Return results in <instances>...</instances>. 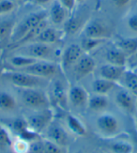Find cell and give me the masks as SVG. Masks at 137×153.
<instances>
[{"instance_id": "b9f144b4", "label": "cell", "mask_w": 137, "mask_h": 153, "mask_svg": "<svg viewBox=\"0 0 137 153\" xmlns=\"http://www.w3.org/2000/svg\"><path fill=\"white\" fill-rule=\"evenodd\" d=\"M74 153H84L83 151H81V150H78V151H75Z\"/></svg>"}, {"instance_id": "ab89813d", "label": "cell", "mask_w": 137, "mask_h": 153, "mask_svg": "<svg viewBox=\"0 0 137 153\" xmlns=\"http://www.w3.org/2000/svg\"><path fill=\"white\" fill-rule=\"evenodd\" d=\"M12 1H14L15 3H17L19 6H20L21 4H24V3H25L27 1V0H12Z\"/></svg>"}, {"instance_id": "5bb4252c", "label": "cell", "mask_w": 137, "mask_h": 153, "mask_svg": "<svg viewBox=\"0 0 137 153\" xmlns=\"http://www.w3.org/2000/svg\"><path fill=\"white\" fill-rule=\"evenodd\" d=\"M45 138L56 143V145L66 149L70 144V134L59 122L55 121V119L44 131Z\"/></svg>"}, {"instance_id": "7402d4cb", "label": "cell", "mask_w": 137, "mask_h": 153, "mask_svg": "<svg viewBox=\"0 0 137 153\" xmlns=\"http://www.w3.org/2000/svg\"><path fill=\"white\" fill-rule=\"evenodd\" d=\"M110 105V99L108 95H101L92 93L89 94L87 110L96 114H101L102 112H105Z\"/></svg>"}, {"instance_id": "ba28073f", "label": "cell", "mask_w": 137, "mask_h": 153, "mask_svg": "<svg viewBox=\"0 0 137 153\" xmlns=\"http://www.w3.org/2000/svg\"><path fill=\"white\" fill-rule=\"evenodd\" d=\"M18 71H23L27 74L47 80H51L60 74H64L59 63L47 60H37L27 68Z\"/></svg>"}, {"instance_id": "603a6c76", "label": "cell", "mask_w": 137, "mask_h": 153, "mask_svg": "<svg viewBox=\"0 0 137 153\" xmlns=\"http://www.w3.org/2000/svg\"><path fill=\"white\" fill-rule=\"evenodd\" d=\"M19 105L18 97L8 90H0V111L10 114L17 110Z\"/></svg>"}, {"instance_id": "83f0119b", "label": "cell", "mask_w": 137, "mask_h": 153, "mask_svg": "<svg viewBox=\"0 0 137 153\" xmlns=\"http://www.w3.org/2000/svg\"><path fill=\"white\" fill-rule=\"evenodd\" d=\"M119 85L124 86L126 89L137 97V72L126 69L119 82Z\"/></svg>"}, {"instance_id": "9a60e30c", "label": "cell", "mask_w": 137, "mask_h": 153, "mask_svg": "<svg viewBox=\"0 0 137 153\" xmlns=\"http://www.w3.org/2000/svg\"><path fill=\"white\" fill-rule=\"evenodd\" d=\"M70 16V12L57 1L54 0L47 8V18L50 25L56 27L63 28L68 19Z\"/></svg>"}, {"instance_id": "5b68a950", "label": "cell", "mask_w": 137, "mask_h": 153, "mask_svg": "<svg viewBox=\"0 0 137 153\" xmlns=\"http://www.w3.org/2000/svg\"><path fill=\"white\" fill-rule=\"evenodd\" d=\"M95 128L97 134L103 139L116 138L122 134L120 119L107 111L98 114L95 119Z\"/></svg>"}, {"instance_id": "4fadbf2b", "label": "cell", "mask_w": 137, "mask_h": 153, "mask_svg": "<svg viewBox=\"0 0 137 153\" xmlns=\"http://www.w3.org/2000/svg\"><path fill=\"white\" fill-rule=\"evenodd\" d=\"M89 93L81 85L73 83L70 84L68 91L69 108L71 107L78 111L87 110Z\"/></svg>"}, {"instance_id": "2e32d148", "label": "cell", "mask_w": 137, "mask_h": 153, "mask_svg": "<svg viewBox=\"0 0 137 153\" xmlns=\"http://www.w3.org/2000/svg\"><path fill=\"white\" fill-rule=\"evenodd\" d=\"M126 67L123 66H117L114 64H110L104 62L103 64L100 65L99 67L96 68L97 76L103 79L113 81L117 84H119L120 80L126 71Z\"/></svg>"}, {"instance_id": "e0dca14e", "label": "cell", "mask_w": 137, "mask_h": 153, "mask_svg": "<svg viewBox=\"0 0 137 153\" xmlns=\"http://www.w3.org/2000/svg\"><path fill=\"white\" fill-rule=\"evenodd\" d=\"M65 37H66V35H65L63 28L49 25L38 35V37L33 42L49 44H59Z\"/></svg>"}, {"instance_id": "d590c367", "label": "cell", "mask_w": 137, "mask_h": 153, "mask_svg": "<svg viewBox=\"0 0 137 153\" xmlns=\"http://www.w3.org/2000/svg\"><path fill=\"white\" fill-rule=\"evenodd\" d=\"M126 68L132 71L137 70V52H135L134 54L128 56Z\"/></svg>"}, {"instance_id": "6da1fadb", "label": "cell", "mask_w": 137, "mask_h": 153, "mask_svg": "<svg viewBox=\"0 0 137 153\" xmlns=\"http://www.w3.org/2000/svg\"><path fill=\"white\" fill-rule=\"evenodd\" d=\"M12 52L32 57L37 60H47L59 63L62 48L59 44L32 42L12 49Z\"/></svg>"}, {"instance_id": "4316f807", "label": "cell", "mask_w": 137, "mask_h": 153, "mask_svg": "<svg viewBox=\"0 0 137 153\" xmlns=\"http://www.w3.org/2000/svg\"><path fill=\"white\" fill-rule=\"evenodd\" d=\"M108 42H109L108 39L81 37V41L79 43L84 53H87V54H92L93 52L99 50L103 45H105Z\"/></svg>"}, {"instance_id": "ee69618b", "label": "cell", "mask_w": 137, "mask_h": 153, "mask_svg": "<svg viewBox=\"0 0 137 153\" xmlns=\"http://www.w3.org/2000/svg\"><path fill=\"white\" fill-rule=\"evenodd\" d=\"M0 56H1V52H0Z\"/></svg>"}, {"instance_id": "7bdbcfd3", "label": "cell", "mask_w": 137, "mask_h": 153, "mask_svg": "<svg viewBox=\"0 0 137 153\" xmlns=\"http://www.w3.org/2000/svg\"><path fill=\"white\" fill-rule=\"evenodd\" d=\"M134 71H135V72H137V70H134Z\"/></svg>"}, {"instance_id": "484cf974", "label": "cell", "mask_w": 137, "mask_h": 153, "mask_svg": "<svg viewBox=\"0 0 137 153\" xmlns=\"http://www.w3.org/2000/svg\"><path fill=\"white\" fill-rule=\"evenodd\" d=\"M113 43L125 53L127 56L137 52V37L119 36L114 39Z\"/></svg>"}, {"instance_id": "52a82bcc", "label": "cell", "mask_w": 137, "mask_h": 153, "mask_svg": "<svg viewBox=\"0 0 137 153\" xmlns=\"http://www.w3.org/2000/svg\"><path fill=\"white\" fill-rule=\"evenodd\" d=\"M80 35L81 37L110 41L113 36V30L110 24L105 20L97 17H90L83 27Z\"/></svg>"}, {"instance_id": "ffe728a7", "label": "cell", "mask_w": 137, "mask_h": 153, "mask_svg": "<svg viewBox=\"0 0 137 153\" xmlns=\"http://www.w3.org/2000/svg\"><path fill=\"white\" fill-rule=\"evenodd\" d=\"M104 62L114 64L117 66H123L126 67L127 63V55L122 52L117 46H116L113 42L106 48L105 52L103 54Z\"/></svg>"}, {"instance_id": "60d3db41", "label": "cell", "mask_w": 137, "mask_h": 153, "mask_svg": "<svg viewBox=\"0 0 137 153\" xmlns=\"http://www.w3.org/2000/svg\"><path fill=\"white\" fill-rule=\"evenodd\" d=\"M88 0H76V3H77V6L78 5H82V4H84L87 3Z\"/></svg>"}, {"instance_id": "8d00e7d4", "label": "cell", "mask_w": 137, "mask_h": 153, "mask_svg": "<svg viewBox=\"0 0 137 153\" xmlns=\"http://www.w3.org/2000/svg\"><path fill=\"white\" fill-rule=\"evenodd\" d=\"M64 8H66L70 13L73 12L75 8L77 7V3H76V0H57Z\"/></svg>"}, {"instance_id": "44dd1931", "label": "cell", "mask_w": 137, "mask_h": 153, "mask_svg": "<svg viewBox=\"0 0 137 153\" xmlns=\"http://www.w3.org/2000/svg\"><path fill=\"white\" fill-rule=\"evenodd\" d=\"M16 22L17 18L15 13L0 16V43L10 42Z\"/></svg>"}, {"instance_id": "f546056e", "label": "cell", "mask_w": 137, "mask_h": 153, "mask_svg": "<svg viewBox=\"0 0 137 153\" xmlns=\"http://www.w3.org/2000/svg\"><path fill=\"white\" fill-rule=\"evenodd\" d=\"M13 138L11 136L10 130L3 124H0V151H7L11 149Z\"/></svg>"}, {"instance_id": "277c9868", "label": "cell", "mask_w": 137, "mask_h": 153, "mask_svg": "<svg viewBox=\"0 0 137 153\" xmlns=\"http://www.w3.org/2000/svg\"><path fill=\"white\" fill-rule=\"evenodd\" d=\"M18 100L29 111H39L51 108L47 92L43 88H17Z\"/></svg>"}, {"instance_id": "ac0fdd59", "label": "cell", "mask_w": 137, "mask_h": 153, "mask_svg": "<svg viewBox=\"0 0 137 153\" xmlns=\"http://www.w3.org/2000/svg\"><path fill=\"white\" fill-rule=\"evenodd\" d=\"M65 125L70 134L78 137H86L87 135V126L73 113H67L65 117Z\"/></svg>"}, {"instance_id": "8992f818", "label": "cell", "mask_w": 137, "mask_h": 153, "mask_svg": "<svg viewBox=\"0 0 137 153\" xmlns=\"http://www.w3.org/2000/svg\"><path fill=\"white\" fill-rule=\"evenodd\" d=\"M62 75L65 74H60L50 80L48 84L49 91L47 92V94L50 102H54L56 106L63 111H68V91L70 84L65 83V81L61 78Z\"/></svg>"}, {"instance_id": "7c38bea8", "label": "cell", "mask_w": 137, "mask_h": 153, "mask_svg": "<svg viewBox=\"0 0 137 153\" xmlns=\"http://www.w3.org/2000/svg\"><path fill=\"white\" fill-rule=\"evenodd\" d=\"M84 54L79 42H73L68 44L66 47L62 48L59 65L63 74L66 75L67 72L79 60L80 57Z\"/></svg>"}, {"instance_id": "836d02e7", "label": "cell", "mask_w": 137, "mask_h": 153, "mask_svg": "<svg viewBox=\"0 0 137 153\" xmlns=\"http://www.w3.org/2000/svg\"><path fill=\"white\" fill-rule=\"evenodd\" d=\"M44 152V143L43 137H40L29 143V148L27 153H43Z\"/></svg>"}, {"instance_id": "f35d334b", "label": "cell", "mask_w": 137, "mask_h": 153, "mask_svg": "<svg viewBox=\"0 0 137 153\" xmlns=\"http://www.w3.org/2000/svg\"><path fill=\"white\" fill-rule=\"evenodd\" d=\"M133 117H134V124H135V128L137 130V106H136V110H135V112H134V114H133Z\"/></svg>"}, {"instance_id": "1f68e13d", "label": "cell", "mask_w": 137, "mask_h": 153, "mask_svg": "<svg viewBox=\"0 0 137 153\" xmlns=\"http://www.w3.org/2000/svg\"><path fill=\"white\" fill-rule=\"evenodd\" d=\"M29 143L30 142L24 140V139L16 136V138L13 139V142H12L11 149L14 151V153H27Z\"/></svg>"}, {"instance_id": "d6986e66", "label": "cell", "mask_w": 137, "mask_h": 153, "mask_svg": "<svg viewBox=\"0 0 137 153\" xmlns=\"http://www.w3.org/2000/svg\"><path fill=\"white\" fill-rule=\"evenodd\" d=\"M108 142L104 146L105 153H133V145L125 139H118L117 137L112 139H105Z\"/></svg>"}, {"instance_id": "3957f363", "label": "cell", "mask_w": 137, "mask_h": 153, "mask_svg": "<svg viewBox=\"0 0 137 153\" xmlns=\"http://www.w3.org/2000/svg\"><path fill=\"white\" fill-rule=\"evenodd\" d=\"M2 77L16 88H43L48 85L50 80L43 79L27 74L23 71L6 68L1 74Z\"/></svg>"}, {"instance_id": "74e56055", "label": "cell", "mask_w": 137, "mask_h": 153, "mask_svg": "<svg viewBox=\"0 0 137 153\" xmlns=\"http://www.w3.org/2000/svg\"><path fill=\"white\" fill-rule=\"evenodd\" d=\"M29 1H30V3L38 7V8L47 9L54 0H29Z\"/></svg>"}, {"instance_id": "d6a6232c", "label": "cell", "mask_w": 137, "mask_h": 153, "mask_svg": "<svg viewBox=\"0 0 137 153\" xmlns=\"http://www.w3.org/2000/svg\"><path fill=\"white\" fill-rule=\"evenodd\" d=\"M44 152L43 153H64V148L56 145V143L50 141L49 139L43 137Z\"/></svg>"}, {"instance_id": "cb8c5ba5", "label": "cell", "mask_w": 137, "mask_h": 153, "mask_svg": "<svg viewBox=\"0 0 137 153\" xmlns=\"http://www.w3.org/2000/svg\"><path fill=\"white\" fill-rule=\"evenodd\" d=\"M37 61V59H34L32 57L24 56L21 54H17V53L11 52L10 55L6 59L8 66L7 69H11V70H23L24 68H27L28 66L32 65Z\"/></svg>"}, {"instance_id": "9c48e42d", "label": "cell", "mask_w": 137, "mask_h": 153, "mask_svg": "<svg viewBox=\"0 0 137 153\" xmlns=\"http://www.w3.org/2000/svg\"><path fill=\"white\" fill-rule=\"evenodd\" d=\"M54 112L51 108L39 110V111H30L28 115L24 117L28 127L30 130L35 131L38 134H41L54 120Z\"/></svg>"}, {"instance_id": "f1b7e54d", "label": "cell", "mask_w": 137, "mask_h": 153, "mask_svg": "<svg viewBox=\"0 0 137 153\" xmlns=\"http://www.w3.org/2000/svg\"><path fill=\"white\" fill-rule=\"evenodd\" d=\"M123 23L129 33L125 37H137V10L128 11L123 18Z\"/></svg>"}, {"instance_id": "7a4b0ae2", "label": "cell", "mask_w": 137, "mask_h": 153, "mask_svg": "<svg viewBox=\"0 0 137 153\" xmlns=\"http://www.w3.org/2000/svg\"><path fill=\"white\" fill-rule=\"evenodd\" d=\"M45 19H47V9L38 8L33 11L27 13L21 19L17 20L9 42L10 47H13L16 45L31 29H33Z\"/></svg>"}, {"instance_id": "30bf717a", "label": "cell", "mask_w": 137, "mask_h": 153, "mask_svg": "<svg viewBox=\"0 0 137 153\" xmlns=\"http://www.w3.org/2000/svg\"><path fill=\"white\" fill-rule=\"evenodd\" d=\"M114 102L122 112L133 116L137 106V97L124 86L118 85L114 89Z\"/></svg>"}, {"instance_id": "d4e9b609", "label": "cell", "mask_w": 137, "mask_h": 153, "mask_svg": "<svg viewBox=\"0 0 137 153\" xmlns=\"http://www.w3.org/2000/svg\"><path fill=\"white\" fill-rule=\"evenodd\" d=\"M117 85L118 84L116 82L97 76L91 83V90H92V93H96V94L109 95Z\"/></svg>"}, {"instance_id": "e575fe53", "label": "cell", "mask_w": 137, "mask_h": 153, "mask_svg": "<svg viewBox=\"0 0 137 153\" xmlns=\"http://www.w3.org/2000/svg\"><path fill=\"white\" fill-rule=\"evenodd\" d=\"M133 0H109L111 6L116 10H124L130 5Z\"/></svg>"}, {"instance_id": "4dcf8cb0", "label": "cell", "mask_w": 137, "mask_h": 153, "mask_svg": "<svg viewBox=\"0 0 137 153\" xmlns=\"http://www.w3.org/2000/svg\"><path fill=\"white\" fill-rule=\"evenodd\" d=\"M19 5L12 0H0V16L15 13Z\"/></svg>"}, {"instance_id": "8fae6325", "label": "cell", "mask_w": 137, "mask_h": 153, "mask_svg": "<svg viewBox=\"0 0 137 153\" xmlns=\"http://www.w3.org/2000/svg\"><path fill=\"white\" fill-rule=\"evenodd\" d=\"M97 68V62L95 58L92 56L91 54H84L80 57L73 68L70 70L69 72L71 74V76L73 77L74 83L79 82L80 80L87 77L91 74L96 71Z\"/></svg>"}]
</instances>
